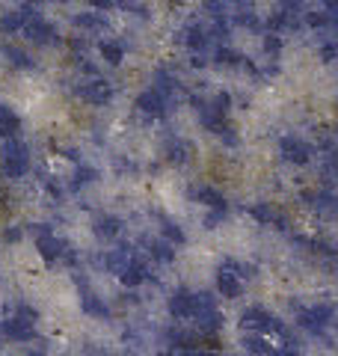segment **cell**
<instances>
[{
    "label": "cell",
    "mask_w": 338,
    "mask_h": 356,
    "mask_svg": "<svg viewBox=\"0 0 338 356\" xmlns=\"http://www.w3.org/2000/svg\"><path fill=\"white\" fill-rule=\"evenodd\" d=\"M39 332V312L27 303H15V309L0 321V336L15 344H27Z\"/></svg>",
    "instance_id": "obj_1"
},
{
    "label": "cell",
    "mask_w": 338,
    "mask_h": 356,
    "mask_svg": "<svg viewBox=\"0 0 338 356\" xmlns=\"http://www.w3.org/2000/svg\"><path fill=\"white\" fill-rule=\"evenodd\" d=\"M33 241H36V250L39 255L48 264H56V261H65V264H74L77 255L74 250L65 243L51 226H45V222H39V226H33Z\"/></svg>",
    "instance_id": "obj_2"
},
{
    "label": "cell",
    "mask_w": 338,
    "mask_h": 356,
    "mask_svg": "<svg viewBox=\"0 0 338 356\" xmlns=\"http://www.w3.org/2000/svg\"><path fill=\"white\" fill-rule=\"evenodd\" d=\"M241 327H243V332H261V336H276V339H282L285 344H291V336H288L285 324H282L276 315H270L264 306H246V309L241 312Z\"/></svg>",
    "instance_id": "obj_3"
},
{
    "label": "cell",
    "mask_w": 338,
    "mask_h": 356,
    "mask_svg": "<svg viewBox=\"0 0 338 356\" xmlns=\"http://www.w3.org/2000/svg\"><path fill=\"white\" fill-rule=\"evenodd\" d=\"M252 276V267L243 264L238 259H225L220 267H217V291L225 297V300H238L246 288V280Z\"/></svg>",
    "instance_id": "obj_4"
},
{
    "label": "cell",
    "mask_w": 338,
    "mask_h": 356,
    "mask_svg": "<svg viewBox=\"0 0 338 356\" xmlns=\"http://www.w3.org/2000/svg\"><path fill=\"white\" fill-rule=\"evenodd\" d=\"M178 42H182L190 54H205V57H214V44H217V36H214L211 24L193 18V21H187V24L178 30Z\"/></svg>",
    "instance_id": "obj_5"
},
{
    "label": "cell",
    "mask_w": 338,
    "mask_h": 356,
    "mask_svg": "<svg viewBox=\"0 0 338 356\" xmlns=\"http://www.w3.org/2000/svg\"><path fill=\"white\" fill-rule=\"evenodd\" d=\"M33 166L30 149L24 140H6L3 143V154H0V170H3L6 178H24Z\"/></svg>",
    "instance_id": "obj_6"
},
{
    "label": "cell",
    "mask_w": 338,
    "mask_h": 356,
    "mask_svg": "<svg viewBox=\"0 0 338 356\" xmlns=\"http://www.w3.org/2000/svg\"><path fill=\"white\" fill-rule=\"evenodd\" d=\"M335 318V309L326 306V303H312V306H300L294 312V321L300 330H306L309 336H323L326 330H330Z\"/></svg>",
    "instance_id": "obj_7"
},
{
    "label": "cell",
    "mask_w": 338,
    "mask_h": 356,
    "mask_svg": "<svg viewBox=\"0 0 338 356\" xmlns=\"http://www.w3.org/2000/svg\"><path fill=\"white\" fill-rule=\"evenodd\" d=\"M276 152H279V158L291 163V166H306L312 161V143L309 140H303L300 134H282L279 143H276Z\"/></svg>",
    "instance_id": "obj_8"
},
{
    "label": "cell",
    "mask_w": 338,
    "mask_h": 356,
    "mask_svg": "<svg viewBox=\"0 0 338 356\" xmlns=\"http://www.w3.org/2000/svg\"><path fill=\"white\" fill-rule=\"evenodd\" d=\"M134 110L143 116V119H149V122H161L169 116V110H172V102L163 95V92H157L154 86L149 89H143V92L137 95V102H134Z\"/></svg>",
    "instance_id": "obj_9"
},
{
    "label": "cell",
    "mask_w": 338,
    "mask_h": 356,
    "mask_svg": "<svg viewBox=\"0 0 338 356\" xmlns=\"http://www.w3.org/2000/svg\"><path fill=\"white\" fill-rule=\"evenodd\" d=\"M74 95L81 98L83 104H92V107H104V104H110L113 102V83L110 81H104V77H83L81 83H77V89H74Z\"/></svg>",
    "instance_id": "obj_10"
},
{
    "label": "cell",
    "mask_w": 338,
    "mask_h": 356,
    "mask_svg": "<svg viewBox=\"0 0 338 356\" xmlns=\"http://www.w3.org/2000/svg\"><path fill=\"white\" fill-rule=\"evenodd\" d=\"M36 3L33 0H24L18 9H9V13L0 15V33L6 36H15V33H24V27L30 24V18H36Z\"/></svg>",
    "instance_id": "obj_11"
},
{
    "label": "cell",
    "mask_w": 338,
    "mask_h": 356,
    "mask_svg": "<svg viewBox=\"0 0 338 356\" xmlns=\"http://www.w3.org/2000/svg\"><path fill=\"white\" fill-rule=\"evenodd\" d=\"M166 309H169V318L172 321H193L196 315V291L190 288H175L166 300Z\"/></svg>",
    "instance_id": "obj_12"
},
{
    "label": "cell",
    "mask_w": 338,
    "mask_h": 356,
    "mask_svg": "<svg viewBox=\"0 0 338 356\" xmlns=\"http://www.w3.org/2000/svg\"><path fill=\"white\" fill-rule=\"evenodd\" d=\"M152 86L157 89V92H163L169 102H182V98L187 95V89H184V83L178 81V74L172 72V69H166V65H161V69H154L152 72Z\"/></svg>",
    "instance_id": "obj_13"
},
{
    "label": "cell",
    "mask_w": 338,
    "mask_h": 356,
    "mask_svg": "<svg viewBox=\"0 0 338 356\" xmlns=\"http://www.w3.org/2000/svg\"><path fill=\"white\" fill-rule=\"evenodd\" d=\"M24 36L33 42V44H39V48H54V44H60V30H56L48 18H30V24L24 27Z\"/></svg>",
    "instance_id": "obj_14"
},
{
    "label": "cell",
    "mask_w": 338,
    "mask_h": 356,
    "mask_svg": "<svg viewBox=\"0 0 338 356\" xmlns=\"http://www.w3.org/2000/svg\"><path fill=\"white\" fill-rule=\"evenodd\" d=\"M77 303H81L86 318H95V321L110 318V306L104 303V297H98L92 288L83 285V280H77Z\"/></svg>",
    "instance_id": "obj_15"
},
{
    "label": "cell",
    "mask_w": 338,
    "mask_h": 356,
    "mask_svg": "<svg viewBox=\"0 0 338 356\" xmlns=\"http://www.w3.org/2000/svg\"><path fill=\"white\" fill-rule=\"evenodd\" d=\"M116 280L125 285V288H140V285H145V282L152 280V270H149V264H145V259H140V255L134 252L131 259L125 261V267L119 270Z\"/></svg>",
    "instance_id": "obj_16"
},
{
    "label": "cell",
    "mask_w": 338,
    "mask_h": 356,
    "mask_svg": "<svg viewBox=\"0 0 338 356\" xmlns=\"http://www.w3.org/2000/svg\"><path fill=\"white\" fill-rule=\"evenodd\" d=\"M246 211H250V217L258 222V226H273V229H282V232L288 229V217L282 214L273 202H255Z\"/></svg>",
    "instance_id": "obj_17"
},
{
    "label": "cell",
    "mask_w": 338,
    "mask_h": 356,
    "mask_svg": "<svg viewBox=\"0 0 338 356\" xmlns=\"http://www.w3.org/2000/svg\"><path fill=\"white\" fill-rule=\"evenodd\" d=\"M0 57H3L9 69H15V72H33L36 69V60L30 57V51L18 48V44H3V48H0Z\"/></svg>",
    "instance_id": "obj_18"
},
{
    "label": "cell",
    "mask_w": 338,
    "mask_h": 356,
    "mask_svg": "<svg viewBox=\"0 0 338 356\" xmlns=\"http://www.w3.org/2000/svg\"><path fill=\"white\" fill-rule=\"evenodd\" d=\"M122 217H116V214H98L95 217V222H92V232H95V238L98 241H104V243H110V241H116L119 235H122Z\"/></svg>",
    "instance_id": "obj_19"
},
{
    "label": "cell",
    "mask_w": 338,
    "mask_h": 356,
    "mask_svg": "<svg viewBox=\"0 0 338 356\" xmlns=\"http://www.w3.org/2000/svg\"><path fill=\"white\" fill-rule=\"evenodd\" d=\"M196 202L205 208V211H223V214H229V199H225L217 187H211V184H199L196 187Z\"/></svg>",
    "instance_id": "obj_20"
},
{
    "label": "cell",
    "mask_w": 338,
    "mask_h": 356,
    "mask_svg": "<svg viewBox=\"0 0 338 356\" xmlns=\"http://www.w3.org/2000/svg\"><path fill=\"white\" fill-rule=\"evenodd\" d=\"M98 54H101V60H104L110 69H116V65H122L125 57H128V44L122 39H116V36H110V39H104L98 44Z\"/></svg>",
    "instance_id": "obj_21"
},
{
    "label": "cell",
    "mask_w": 338,
    "mask_h": 356,
    "mask_svg": "<svg viewBox=\"0 0 338 356\" xmlns=\"http://www.w3.org/2000/svg\"><path fill=\"white\" fill-rule=\"evenodd\" d=\"M163 154H166L169 163L184 166V163H190V158H193V146H190L184 137H169L163 143Z\"/></svg>",
    "instance_id": "obj_22"
},
{
    "label": "cell",
    "mask_w": 338,
    "mask_h": 356,
    "mask_svg": "<svg viewBox=\"0 0 338 356\" xmlns=\"http://www.w3.org/2000/svg\"><path fill=\"white\" fill-rule=\"evenodd\" d=\"M74 30H81V36H95V33L107 30V18L98 13V9H89V13H77L74 15Z\"/></svg>",
    "instance_id": "obj_23"
},
{
    "label": "cell",
    "mask_w": 338,
    "mask_h": 356,
    "mask_svg": "<svg viewBox=\"0 0 338 356\" xmlns=\"http://www.w3.org/2000/svg\"><path fill=\"white\" fill-rule=\"evenodd\" d=\"M24 122H21L18 110H13L9 104H0V140H15Z\"/></svg>",
    "instance_id": "obj_24"
},
{
    "label": "cell",
    "mask_w": 338,
    "mask_h": 356,
    "mask_svg": "<svg viewBox=\"0 0 338 356\" xmlns=\"http://www.w3.org/2000/svg\"><path fill=\"white\" fill-rule=\"evenodd\" d=\"M145 250H149V259L157 264H172L175 261V243H169L166 238H149L145 241Z\"/></svg>",
    "instance_id": "obj_25"
},
{
    "label": "cell",
    "mask_w": 338,
    "mask_h": 356,
    "mask_svg": "<svg viewBox=\"0 0 338 356\" xmlns=\"http://www.w3.org/2000/svg\"><path fill=\"white\" fill-rule=\"evenodd\" d=\"M214 63L220 65V69H246V57L241 51L229 48V44H220V48H214Z\"/></svg>",
    "instance_id": "obj_26"
},
{
    "label": "cell",
    "mask_w": 338,
    "mask_h": 356,
    "mask_svg": "<svg viewBox=\"0 0 338 356\" xmlns=\"http://www.w3.org/2000/svg\"><path fill=\"white\" fill-rule=\"evenodd\" d=\"M157 226H161V238H166L169 243H175V247H184V243H187V232L178 226L172 217L157 214Z\"/></svg>",
    "instance_id": "obj_27"
},
{
    "label": "cell",
    "mask_w": 338,
    "mask_h": 356,
    "mask_svg": "<svg viewBox=\"0 0 338 356\" xmlns=\"http://www.w3.org/2000/svg\"><path fill=\"white\" fill-rule=\"evenodd\" d=\"M98 181V170L92 163H77V170H74V175H72V181H69V187H72V193H81L83 187H89V184H95Z\"/></svg>",
    "instance_id": "obj_28"
},
{
    "label": "cell",
    "mask_w": 338,
    "mask_h": 356,
    "mask_svg": "<svg viewBox=\"0 0 338 356\" xmlns=\"http://www.w3.org/2000/svg\"><path fill=\"white\" fill-rule=\"evenodd\" d=\"M202 13L208 21H223L232 18V3L229 0H202Z\"/></svg>",
    "instance_id": "obj_29"
},
{
    "label": "cell",
    "mask_w": 338,
    "mask_h": 356,
    "mask_svg": "<svg viewBox=\"0 0 338 356\" xmlns=\"http://www.w3.org/2000/svg\"><path fill=\"white\" fill-rule=\"evenodd\" d=\"M282 33H264V39H261V48H264V54H267V60H279V54H282Z\"/></svg>",
    "instance_id": "obj_30"
},
{
    "label": "cell",
    "mask_w": 338,
    "mask_h": 356,
    "mask_svg": "<svg viewBox=\"0 0 338 356\" xmlns=\"http://www.w3.org/2000/svg\"><path fill=\"white\" fill-rule=\"evenodd\" d=\"M318 57H321L323 63H338V39H326V42H321Z\"/></svg>",
    "instance_id": "obj_31"
},
{
    "label": "cell",
    "mask_w": 338,
    "mask_h": 356,
    "mask_svg": "<svg viewBox=\"0 0 338 356\" xmlns=\"http://www.w3.org/2000/svg\"><path fill=\"white\" fill-rule=\"evenodd\" d=\"M217 137L223 140V146H225V149H238V146H241V137H238V131H234L232 125H225V128L217 134Z\"/></svg>",
    "instance_id": "obj_32"
},
{
    "label": "cell",
    "mask_w": 338,
    "mask_h": 356,
    "mask_svg": "<svg viewBox=\"0 0 338 356\" xmlns=\"http://www.w3.org/2000/svg\"><path fill=\"white\" fill-rule=\"evenodd\" d=\"M21 238H24V229L21 226H3L0 229V241L3 243H18Z\"/></svg>",
    "instance_id": "obj_33"
},
{
    "label": "cell",
    "mask_w": 338,
    "mask_h": 356,
    "mask_svg": "<svg viewBox=\"0 0 338 356\" xmlns=\"http://www.w3.org/2000/svg\"><path fill=\"white\" fill-rule=\"evenodd\" d=\"M318 3H321L323 13H330L335 18V24H338V0H318Z\"/></svg>",
    "instance_id": "obj_34"
},
{
    "label": "cell",
    "mask_w": 338,
    "mask_h": 356,
    "mask_svg": "<svg viewBox=\"0 0 338 356\" xmlns=\"http://www.w3.org/2000/svg\"><path fill=\"white\" fill-rule=\"evenodd\" d=\"M63 158H69V161H81V154H77V149H63Z\"/></svg>",
    "instance_id": "obj_35"
},
{
    "label": "cell",
    "mask_w": 338,
    "mask_h": 356,
    "mask_svg": "<svg viewBox=\"0 0 338 356\" xmlns=\"http://www.w3.org/2000/svg\"><path fill=\"white\" fill-rule=\"evenodd\" d=\"M30 356H48V350H45V344L39 341L36 348H30Z\"/></svg>",
    "instance_id": "obj_36"
},
{
    "label": "cell",
    "mask_w": 338,
    "mask_h": 356,
    "mask_svg": "<svg viewBox=\"0 0 338 356\" xmlns=\"http://www.w3.org/2000/svg\"><path fill=\"white\" fill-rule=\"evenodd\" d=\"M282 3H288V6H303V0H282Z\"/></svg>",
    "instance_id": "obj_37"
},
{
    "label": "cell",
    "mask_w": 338,
    "mask_h": 356,
    "mask_svg": "<svg viewBox=\"0 0 338 356\" xmlns=\"http://www.w3.org/2000/svg\"><path fill=\"white\" fill-rule=\"evenodd\" d=\"M332 214H335V217H338V199H335V208H332Z\"/></svg>",
    "instance_id": "obj_38"
},
{
    "label": "cell",
    "mask_w": 338,
    "mask_h": 356,
    "mask_svg": "<svg viewBox=\"0 0 338 356\" xmlns=\"http://www.w3.org/2000/svg\"><path fill=\"white\" fill-rule=\"evenodd\" d=\"M51 3H63V0H51Z\"/></svg>",
    "instance_id": "obj_39"
},
{
    "label": "cell",
    "mask_w": 338,
    "mask_h": 356,
    "mask_svg": "<svg viewBox=\"0 0 338 356\" xmlns=\"http://www.w3.org/2000/svg\"><path fill=\"white\" fill-rule=\"evenodd\" d=\"M0 339H3V336H0Z\"/></svg>",
    "instance_id": "obj_40"
},
{
    "label": "cell",
    "mask_w": 338,
    "mask_h": 356,
    "mask_svg": "<svg viewBox=\"0 0 338 356\" xmlns=\"http://www.w3.org/2000/svg\"><path fill=\"white\" fill-rule=\"evenodd\" d=\"M0 199H3V196H0Z\"/></svg>",
    "instance_id": "obj_41"
},
{
    "label": "cell",
    "mask_w": 338,
    "mask_h": 356,
    "mask_svg": "<svg viewBox=\"0 0 338 356\" xmlns=\"http://www.w3.org/2000/svg\"><path fill=\"white\" fill-rule=\"evenodd\" d=\"M335 30H338V27H335Z\"/></svg>",
    "instance_id": "obj_42"
}]
</instances>
